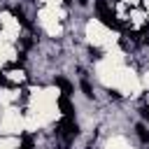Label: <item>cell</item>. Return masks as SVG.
<instances>
[{
  "label": "cell",
  "mask_w": 149,
  "mask_h": 149,
  "mask_svg": "<svg viewBox=\"0 0 149 149\" xmlns=\"http://www.w3.org/2000/svg\"><path fill=\"white\" fill-rule=\"evenodd\" d=\"M95 14H98V19L102 21V26H107V28H112V30H119V28H121L116 14L112 12V7H109L105 0H95Z\"/></svg>",
  "instance_id": "cell-1"
},
{
  "label": "cell",
  "mask_w": 149,
  "mask_h": 149,
  "mask_svg": "<svg viewBox=\"0 0 149 149\" xmlns=\"http://www.w3.org/2000/svg\"><path fill=\"white\" fill-rule=\"evenodd\" d=\"M77 133H79V126L74 123V119H72V116H63L61 123H58V128H56V135H58L65 144H70V142L77 137Z\"/></svg>",
  "instance_id": "cell-2"
},
{
  "label": "cell",
  "mask_w": 149,
  "mask_h": 149,
  "mask_svg": "<svg viewBox=\"0 0 149 149\" xmlns=\"http://www.w3.org/2000/svg\"><path fill=\"white\" fill-rule=\"evenodd\" d=\"M58 107H61L63 116H72V114H74V107H72V102H70V95H61V98H58Z\"/></svg>",
  "instance_id": "cell-3"
},
{
  "label": "cell",
  "mask_w": 149,
  "mask_h": 149,
  "mask_svg": "<svg viewBox=\"0 0 149 149\" xmlns=\"http://www.w3.org/2000/svg\"><path fill=\"white\" fill-rule=\"evenodd\" d=\"M12 14H14V19L21 23V26H26V28H33L30 23H28V19H26V14H23V9H19V7H12Z\"/></svg>",
  "instance_id": "cell-4"
},
{
  "label": "cell",
  "mask_w": 149,
  "mask_h": 149,
  "mask_svg": "<svg viewBox=\"0 0 149 149\" xmlns=\"http://www.w3.org/2000/svg\"><path fill=\"white\" fill-rule=\"evenodd\" d=\"M56 86L63 91V95H70V93H72V84H70L68 79H63V77H56Z\"/></svg>",
  "instance_id": "cell-5"
},
{
  "label": "cell",
  "mask_w": 149,
  "mask_h": 149,
  "mask_svg": "<svg viewBox=\"0 0 149 149\" xmlns=\"http://www.w3.org/2000/svg\"><path fill=\"white\" fill-rule=\"evenodd\" d=\"M135 130H137V137H140L142 142H149V130H147L142 123H137V126H135Z\"/></svg>",
  "instance_id": "cell-6"
},
{
  "label": "cell",
  "mask_w": 149,
  "mask_h": 149,
  "mask_svg": "<svg viewBox=\"0 0 149 149\" xmlns=\"http://www.w3.org/2000/svg\"><path fill=\"white\" fill-rule=\"evenodd\" d=\"M19 149H33V137L30 135H23V140H21V147Z\"/></svg>",
  "instance_id": "cell-7"
},
{
  "label": "cell",
  "mask_w": 149,
  "mask_h": 149,
  "mask_svg": "<svg viewBox=\"0 0 149 149\" xmlns=\"http://www.w3.org/2000/svg\"><path fill=\"white\" fill-rule=\"evenodd\" d=\"M81 91H84V93H86V95H88V98H91V95H93V88H91V84H88V81H86V79H81Z\"/></svg>",
  "instance_id": "cell-8"
},
{
  "label": "cell",
  "mask_w": 149,
  "mask_h": 149,
  "mask_svg": "<svg viewBox=\"0 0 149 149\" xmlns=\"http://www.w3.org/2000/svg\"><path fill=\"white\" fill-rule=\"evenodd\" d=\"M88 54H91V58H100V49H93V47H91Z\"/></svg>",
  "instance_id": "cell-9"
},
{
  "label": "cell",
  "mask_w": 149,
  "mask_h": 149,
  "mask_svg": "<svg viewBox=\"0 0 149 149\" xmlns=\"http://www.w3.org/2000/svg\"><path fill=\"white\" fill-rule=\"evenodd\" d=\"M9 81H7V77H5V72H0V86H7Z\"/></svg>",
  "instance_id": "cell-10"
},
{
  "label": "cell",
  "mask_w": 149,
  "mask_h": 149,
  "mask_svg": "<svg viewBox=\"0 0 149 149\" xmlns=\"http://www.w3.org/2000/svg\"><path fill=\"white\" fill-rule=\"evenodd\" d=\"M142 116H144V119H149V109H147V107H142Z\"/></svg>",
  "instance_id": "cell-11"
},
{
  "label": "cell",
  "mask_w": 149,
  "mask_h": 149,
  "mask_svg": "<svg viewBox=\"0 0 149 149\" xmlns=\"http://www.w3.org/2000/svg\"><path fill=\"white\" fill-rule=\"evenodd\" d=\"M70 2H72V0H65V5H70Z\"/></svg>",
  "instance_id": "cell-12"
}]
</instances>
